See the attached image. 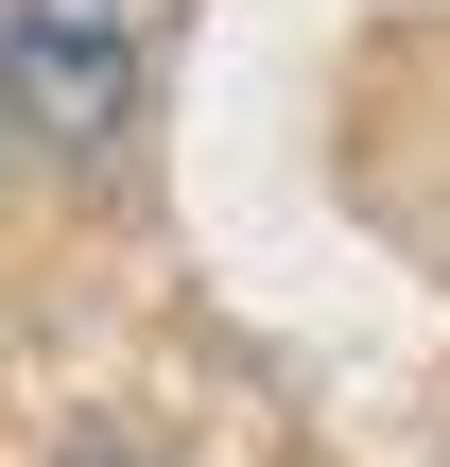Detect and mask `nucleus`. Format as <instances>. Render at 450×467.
I'll use <instances>...</instances> for the list:
<instances>
[{
    "label": "nucleus",
    "mask_w": 450,
    "mask_h": 467,
    "mask_svg": "<svg viewBox=\"0 0 450 467\" xmlns=\"http://www.w3.org/2000/svg\"><path fill=\"white\" fill-rule=\"evenodd\" d=\"M0 104L52 156H121L156 104V0H0Z\"/></svg>",
    "instance_id": "1"
},
{
    "label": "nucleus",
    "mask_w": 450,
    "mask_h": 467,
    "mask_svg": "<svg viewBox=\"0 0 450 467\" xmlns=\"http://www.w3.org/2000/svg\"><path fill=\"white\" fill-rule=\"evenodd\" d=\"M69 467H139V451H69Z\"/></svg>",
    "instance_id": "2"
}]
</instances>
